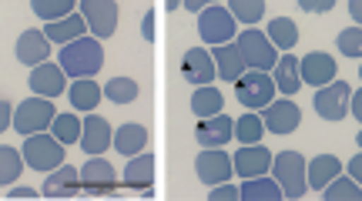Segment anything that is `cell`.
<instances>
[{"instance_id":"obj_34","label":"cell","mask_w":362,"mask_h":201,"mask_svg":"<svg viewBox=\"0 0 362 201\" xmlns=\"http://www.w3.org/2000/svg\"><path fill=\"white\" fill-rule=\"evenodd\" d=\"M51 134L57 141H64V144H74V141H81V134H84V121H78L74 114H57L51 125Z\"/></svg>"},{"instance_id":"obj_50","label":"cell","mask_w":362,"mask_h":201,"mask_svg":"<svg viewBox=\"0 0 362 201\" xmlns=\"http://www.w3.org/2000/svg\"><path fill=\"white\" fill-rule=\"evenodd\" d=\"M359 81H362V67H359Z\"/></svg>"},{"instance_id":"obj_20","label":"cell","mask_w":362,"mask_h":201,"mask_svg":"<svg viewBox=\"0 0 362 201\" xmlns=\"http://www.w3.org/2000/svg\"><path fill=\"white\" fill-rule=\"evenodd\" d=\"M272 161H275V158H272L269 148H262V144H245V148L235 154V175L259 178L272 168Z\"/></svg>"},{"instance_id":"obj_27","label":"cell","mask_w":362,"mask_h":201,"mask_svg":"<svg viewBox=\"0 0 362 201\" xmlns=\"http://www.w3.org/2000/svg\"><path fill=\"white\" fill-rule=\"evenodd\" d=\"M101 98H104V88H98V81H90V77H78L71 84V104L78 111H94Z\"/></svg>"},{"instance_id":"obj_15","label":"cell","mask_w":362,"mask_h":201,"mask_svg":"<svg viewBox=\"0 0 362 201\" xmlns=\"http://www.w3.org/2000/svg\"><path fill=\"white\" fill-rule=\"evenodd\" d=\"M265 127H269L272 134H292L298 127V121H302V111H298V104H292V100H272L269 108H265Z\"/></svg>"},{"instance_id":"obj_28","label":"cell","mask_w":362,"mask_h":201,"mask_svg":"<svg viewBox=\"0 0 362 201\" xmlns=\"http://www.w3.org/2000/svg\"><path fill=\"white\" fill-rule=\"evenodd\" d=\"M339 171H342V161L336 154H319L315 161H309V185L322 191L332 178H339Z\"/></svg>"},{"instance_id":"obj_45","label":"cell","mask_w":362,"mask_h":201,"mask_svg":"<svg viewBox=\"0 0 362 201\" xmlns=\"http://www.w3.org/2000/svg\"><path fill=\"white\" fill-rule=\"evenodd\" d=\"M352 114H356V117H359V125H362V88L356 91V94H352V108H349Z\"/></svg>"},{"instance_id":"obj_41","label":"cell","mask_w":362,"mask_h":201,"mask_svg":"<svg viewBox=\"0 0 362 201\" xmlns=\"http://www.w3.org/2000/svg\"><path fill=\"white\" fill-rule=\"evenodd\" d=\"M141 38L148 40V44L155 40V13H151V11L144 13V21H141Z\"/></svg>"},{"instance_id":"obj_11","label":"cell","mask_w":362,"mask_h":201,"mask_svg":"<svg viewBox=\"0 0 362 201\" xmlns=\"http://www.w3.org/2000/svg\"><path fill=\"white\" fill-rule=\"evenodd\" d=\"M215 74H218V67H215L211 50H202V47L185 50V57H181V77H185L188 84L202 88L208 81H215Z\"/></svg>"},{"instance_id":"obj_10","label":"cell","mask_w":362,"mask_h":201,"mask_svg":"<svg viewBox=\"0 0 362 201\" xmlns=\"http://www.w3.org/2000/svg\"><path fill=\"white\" fill-rule=\"evenodd\" d=\"M194 171H198V178L205 185H221V181H228L235 175V158H228L218 148H208L194 158Z\"/></svg>"},{"instance_id":"obj_9","label":"cell","mask_w":362,"mask_h":201,"mask_svg":"<svg viewBox=\"0 0 362 201\" xmlns=\"http://www.w3.org/2000/svg\"><path fill=\"white\" fill-rule=\"evenodd\" d=\"M81 13L94 38H111L117 30V4L115 0H81Z\"/></svg>"},{"instance_id":"obj_38","label":"cell","mask_w":362,"mask_h":201,"mask_svg":"<svg viewBox=\"0 0 362 201\" xmlns=\"http://www.w3.org/2000/svg\"><path fill=\"white\" fill-rule=\"evenodd\" d=\"M339 50L346 57H362V27H346L339 34Z\"/></svg>"},{"instance_id":"obj_26","label":"cell","mask_w":362,"mask_h":201,"mask_svg":"<svg viewBox=\"0 0 362 201\" xmlns=\"http://www.w3.org/2000/svg\"><path fill=\"white\" fill-rule=\"evenodd\" d=\"M242 198L245 201H282L285 191L279 181H269V178H245L242 185Z\"/></svg>"},{"instance_id":"obj_19","label":"cell","mask_w":362,"mask_h":201,"mask_svg":"<svg viewBox=\"0 0 362 201\" xmlns=\"http://www.w3.org/2000/svg\"><path fill=\"white\" fill-rule=\"evenodd\" d=\"M51 57V38L40 34V30H24L17 38V61L27 64V67H37Z\"/></svg>"},{"instance_id":"obj_42","label":"cell","mask_w":362,"mask_h":201,"mask_svg":"<svg viewBox=\"0 0 362 201\" xmlns=\"http://www.w3.org/2000/svg\"><path fill=\"white\" fill-rule=\"evenodd\" d=\"M349 178H356V181L362 185V148H359V154L349 161Z\"/></svg>"},{"instance_id":"obj_21","label":"cell","mask_w":362,"mask_h":201,"mask_svg":"<svg viewBox=\"0 0 362 201\" xmlns=\"http://www.w3.org/2000/svg\"><path fill=\"white\" fill-rule=\"evenodd\" d=\"M211 57H215V67H218V77L221 81H238V77L248 71L245 64V54L238 50V44H218V47L211 50Z\"/></svg>"},{"instance_id":"obj_13","label":"cell","mask_w":362,"mask_h":201,"mask_svg":"<svg viewBox=\"0 0 362 201\" xmlns=\"http://www.w3.org/2000/svg\"><path fill=\"white\" fill-rule=\"evenodd\" d=\"M298 71H302V81H309L312 88H325L329 81H336V57L325 50H312L298 61Z\"/></svg>"},{"instance_id":"obj_17","label":"cell","mask_w":362,"mask_h":201,"mask_svg":"<svg viewBox=\"0 0 362 201\" xmlns=\"http://www.w3.org/2000/svg\"><path fill=\"white\" fill-rule=\"evenodd\" d=\"M194 138L202 141L205 148H221L228 144V138H235V121L228 114H211V117H202L198 121V131Z\"/></svg>"},{"instance_id":"obj_48","label":"cell","mask_w":362,"mask_h":201,"mask_svg":"<svg viewBox=\"0 0 362 201\" xmlns=\"http://www.w3.org/2000/svg\"><path fill=\"white\" fill-rule=\"evenodd\" d=\"M165 4H168V11H175V7H181L185 0H165Z\"/></svg>"},{"instance_id":"obj_46","label":"cell","mask_w":362,"mask_h":201,"mask_svg":"<svg viewBox=\"0 0 362 201\" xmlns=\"http://www.w3.org/2000/svg\"><path fill=\"white\" fill-rule=\"evenodd\" d=\"M349 13H352V21L362 27V0H349Z\"/></svg>"},{"instance_id":"obj_2","label":"cell","mask_w":362,"mask_h":201,"mask_svg":"<svg viewBox=\"0 0 362 201\" xmlns=\"http://www.w3.org/2000/svg\"><path fill=\"white\" fill-rule=\"evenodd\" d=\"M54 117H57V111H54L51 100L34 94V98H27L17 104L13 131H17V134H40V131H47V127L54 125Z\"/></svg>"},{"instance_id":"obj_12","label":"cell","mask_w":362,"mask_h":201,"mask_svg":"<svg viewBox=\"0 0 362 201\" xmlns=\"http://www.w3.org/2000/svg\"><path fill=\"white\" fill-rule=\"evenodd\" d=\"M81 185L94 198L98 195H111L117 188V175H115V168H111V161H101V154H94V161H88L81 168Z\"/></svg>"},{"instance_id":"obj_14","label":"cell","mask_w":362,"mask_h":201,"mask_svg":"<svg viewBox=\"0 0 362 201\" xmlns=\"http://www.w3.org/2000/svg\"><path fill=\"white\" fill-rule=\"evenodd\" d=\"M27 84L40 98H57V94H64V67L61 64H47V61L37 64L30 71V77H27Z\"/></svg>"},{"instance_id":"obj_31","label":"cell","mask_w":362,"mask_h":201,"mask_svg":"<svg viewBox=\"0 0 362 201\" xmlns=\"http://www.w3.org/2000/svg\"><path fill=\"white\" fill-rule=\"evenodd\" d=\"M325 201H362V188L356 178H332L322 188Z\"/></svg>"},{"instance_id":"obj_36","label":"cell","mask_w":362,"mask_h":201,"mask_svg":"<svg viewBox=\"0 0 362 201\" xmlns=\"http://www.w3.org/2000/svg\"><path fill=\"white\" fill-rule=\"evenodd\" d=\"M74 4L78 0H30V7L40 21H61L67 13H74Z\"/></svg>"},{"instance_id":"obj_37","label":"cell","mask_w":362,"mask_h":201,"mask_svg":"<svg viewBox=\"0 0 362 201\" xmlns=\"http://www.w3.org/2000/svg\"><path fill=\"white\" fill-rule=\"evenodd\" d=\"M104 98L115 100V104H131V100L138 98V81H131V77H115V81L104 84Z\"/></svg>"},{"instance_id":"obj_29","label":"cell","mask_w":362,"mask_h":201,"mask_svg":"<svg viewBox=\"0 0 362 201\" xmlns=\"http://www.w3.org/2000/svg\"><path fill=\"white\" fill-rule=\"evenodd\" d=\"M221 91L211 88V84H202V88L192 94V111L198 117H211V114H221Z\"/></svg>"},{"instance_id":"obj_4","label":"cell","mask_w":362,"mask_h":201,"mask_svg":"<svg viewBox=\"0 0 362 201\" xmlns=\"http://www.w3.org/2000/svg\"><path fill=\"white\" fill-rule=\"evenodd\" d=\"M238 50L245 54V64L252 67V71H275V64H279V57H275V44L269 40V34H262V30H255V27H248V30H242L238 34Z\"/></svg>"},{"instance_id":"obj_35","label":"cell","mask_w":362,"mask_h":201,"mask_svg":"<svg viewBox=\"0 0 362 201\" xmlns=\"http://www.w3.org/2000/svg\"><path fill=\"white\" fill-rule=\"evenodd\" d=\"M228 11L235 13L238 24H259L265 17V0H228Z\"/></svg>"},{"instance_id":"obj_23","label":"cell","mask_w":362,"mask_h":201,"mask_svg":"<svg viewBox=\"0 0 362 201\" xmlns=\"http://www.w3.org/2000/svg\"><path fill=\"white\" fill-rule=\"evenodd\" d=\"M155 181V158L151 154H134L124 168V185L138 191H148Z\"/></svg>"},{"instance_id":"obj_32","label":"cell","mask_w":362,"mask_h":201,"mask_svg":"<svg viewBox=\"0 0 362 201\" xmlns=\"http://www.w3.org/2000/svg\"><path fill=\"white\" fill-rule=\"evenodd\" d=\"M262 134H265V121H262L255 111L242 114V117L235 121V138L242 141V144H259Z\"/></svg>"},{"instance_id":"obj_43","label":"cell","mask_w":362,"mask_h":201,"mask_svg":"<svg viewBox=\"0 0 362 201\" xmlns=\"http://www.w3.org/2000/svg\"><path fill=\"white\" fill-rule=\"evenodd\" d=\"M44 191H34V188H11L7 191V198H40Z\"/></svg>"},{"instance_id":"obj_24","label":"cell","mask_w":362,"mask_h":201,"mask_svg":"<svg viewBox=\"0 0 362 201\" xmlns=\"http://www.w3.org/2000/svg\"><path fill=\"white\" fill-rule=\"evenodd\" d=\"M275 88L282 91L285 98H292L298 88H302V71H298V61L292 54H282V61L275 64Z\"/></svg>"},{"instance_id":"obj_7","label":"cell","mask_w":362,"mask_h":201,"mask_svg":"<svg viewBox=\"0 0 362 201\" xmlns=\"http://www.w3.org/2000/svg\"><path fill=\"white\" fill-rule=\"evenodd\" d=\"M235 13L232 11H225V7H205V11L198 13V34H202V40L205 44H228V40L235 38Z\"/></svg>"},{"instance_id":"obj_39","label":"cell","mask_w":362,"mask_h":201,"mask_svg":"<svg viewBox=\"0 0 362 201\" xmlns=\"http://www.w3.org/2000/svg\"><path fill=\"white\" fill-rule=\"evenodd\" d=\"M235 198H242V188H232L228 181H221L218 188L208 191V201H235Z\"/></svg>"},{"instance_id":"obj_40","label":"cell","mask_w":362,"mask_h":201,"mask_svg":"<svg viewBox=\"0 0 362 201\" xmlns=\"http://www.w3.org/2000/svg\"><path fill=\"white\" fill-rule=\"evenodd\" d=\"M298 7L305 13H325L336 7V0H298Z\"/></svg>"},{"instance_id":"obj_6","label":"cell","mask_w":362,"mask_h":201,"mask_svg":"<svg viewBox=\"0 0 362 201\" xmlns=\"http://www.w3.org/2000/svg\"><path fill=\"white\" fill-rule=\"evenodd\" d=\"M235 98L242 100L245 108H269L275 100V77H269L265 71H252L235 81Z\"/></svg>"},{"instance_id":"obj_33","label":"cell","mask_w":362,"mask_h":201,"mask_svg":"<svg viewBox=\"0 0 362 201\" xmlns=\"http://www.w3.org/2000/svg\"><path fill=\"white\" fill-rule=\"evenodd\" d=\"M24 151H13L11 144H4L0 148V185H13L17 175H21V168H24Z\"/></svg>"},{"instance_id":"obj_44","label":"cell","mask_w":362,"mask_h":201,"mask_svg":"<svg viewBox=\"0 0 362 201\" xmlns=\"http://www.w3.org/2000/svg\"><path fill=\"white\" fill-rule=\"evenodd\" d=\"M211 4H215V0H185V7H188V11H194V13H202L205 7H211Z\"/></svg>"},{"instance_id":"obj_25","label":"cell","mask_w":362,"mask_h":201,"mask_svg":"<svg viewBox=\"0 0 362 201\" xmlns=\"http://www.w3.org/2000/svg\"><path fill=\"white\" fill-rule=\"evenodd\" d=\"M144 144H148V131L141 125H121L115 131V148L124 154V158H134L141 154Z\"/></svg>"},{"instance_id":"obj_8","label":"cell","mask_w":362,"mask_h":201,"mask_svg":"<svg viewBox=\"0 0 362 201\" xmlns=\"http://www.w3.org/2000/svg\"><path fill=\"white\" fill-rule=\"evenodd\" d=\"M312 104H315L319 117H325V121H342L352 108V91L346 81H329L325 88H319V94H315Z\"/></svg>"},{"instance_id":"obj_1","label":"cell","mask_w":362,"mask_h":201,"mask_svg":"<svg viewBox=\"0 0 362 201\" xmlns=\"http://www.w3.org/2000/svg\"><path fill=\"white\" fill-rule=\"evenodd\" d=\"M61 67H64L67 77H94L104 67V47L101 38H78L61 47Z\"/></svg>"},{"instance_id":"obj_16","label":"cell","mask_w":362,"mask_h":201,"mask_svg":"<svg viewBox=\"0 0 362 201\" xmlns=\"http://www.w3.org/2000/svg\"><path fill=\"white\" fill-rule=\"evenodd\" d=\"M115 144V134H111V125L104 121L101 114L90 111L88 117H84V134H81V148L88 151L90 158L94 154H104V151Z\"/></svg>"},{"instance_id":"obj_49","label":"cell","mask_w":362,"mask_h":201,"mask_svg":"<svg viewBox=\"0 0 362 201\" xmlns=\"http://www.w3.org/2000/svg\"><path fill=\"white\" fill-rule=\"evenodd\" d=\"M356 144H359V148H362V131H359V134H356Z\"/></svg>"},{"instance_id":"obj_30","label":"cell","mask_w":362,"mask_h":201,"mask_svg":"<svg viewBox=\"0 0 362 201\" xmlns=\"http://www.w3.org/2000/svg\"><path fill=\"white\" fill-rule=\"evenodd\" d=\"M269 40L279 50H292L298 44V27H296V21H288V17H275V21L269 24Z\"/></svg>"},{"instance_id":"obj_18","label":"cell","mask_w":362,"mask_h":201,"mask_svg":"<svg viewBox=\"0 0 362 201\" xmlns=\"http://www.w3.org/2000/svg\"><path fill=\"white\" fill-rule=\"evenodd\" d=\"M84 188L81 185V171L78 168H71V164H61V168H54L47 181H44V198H74L78 191Z\"/></svg>"},{"instance_id":"obj_5","label":"cell","mask_w":362,"mask_h":201,"mask_svg":"<svg viewBox=\"0 0 362 201\" xmlns=\"http://www.w3.org/2000/svg\"><path fill=\"white\" fill-rule=\"evenodd\" d=\"M24 158L30 168L37 171H54L64 164V141H57L54 134H27V144H24Z\"/></svg>"},{"instance_id":"obj_22","label":"cell","mask_w":362,"mask_h":201,"mask_svg":"<svg viewBox=\"0 0 362 201\" xmlns=\"http://www.w3.org/2000/svg\"><path fill=\"white\" fill-rule=\"evenodd\" d=\"M90 27L88 21H84V13H67V17H61V21H47V27H44V34L54 40V44H71V40L84 38Z\"/></svg>"},{"instance_id":"obj_47","label":"cell","mask_w":362,"mask_h":201,"mask_svg":"<svg viewBox=\"0 0 362 201\" xmlns=\"http://www.w3.org/2000/svg\"><path fill=\"white\" fill-rule=\"evenodd\" d=\"M0 125L4 127L11 125V104H7V100H0Z\"/></svg>"},{"instance_id":"obj_3","label":"cell","mask_w":362,"mask_h":201,"mask_svg":"<svg viewBox=\"0 0 362 201\" xmlns=\"http://www.w3.org/2000/svg\"><path fill=\"white\" fill-rule=\"evenodd\" d=\"M275 181L282 185L285 198H302L305 188H309V175H305V158L298 154V151H282L275 161Z\"/></svg>"}]
</instances>
